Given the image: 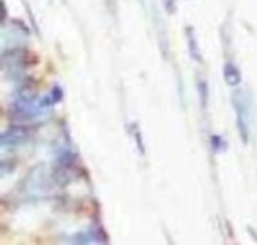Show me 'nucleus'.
<instances>
[{"label":"nucleus","instance_id":"nucleus-8","mask_svg":"<svg viewBox=\"0 0 257 245\" xmlns=\"http://www.w3.org/2000/svg\"><path fill=\"white\" fill-rule=\"evenodd\" d=\"M212 143H214V148H215V149H217V148H218V149L221 148V139H220L218 136H214V137H212Z\"/></svg>","mask_w":257,"mask_h":245},{"label":"nucleus","instance_id":"nucleus-3","mask_svg":"<svg viewBox=\"0 0 257 245\" xmlns=\"http://www.w3.org/2000/svg\"><path fill=\"white\" fill-rule=\"evenodd\" d=\"M187 39H188V47H190V53H191V57L197 62H202V53H200V48H199V44H197V39H196V35H194V30L191 27H187Z\"/></svg>","mask_w":257,"mask_h":245},{"label":"nucleus","instance_id":"nucleus-5","mask_svg":"<svg viewBox=\"0 0 257 245\" xmlns=\"http://www.w3.org/2000/svg\"><path fill=\"white\" fill-rule=\"evenodd\" d=\"M134 139H136V142H137V146H139L140 154H145V146H143V143H142V134H140V130L137 128L136 124H134Z\"/></svg>","mask_w":257,"mask_h":245},{"label":"nucleus","instance_id":"nucleus-7","mask_svg":"<svg viewBox=\"0 0 257 245\" xmlns=\"http://www.w3.org/2000/svg\"><path fill=\"white\" fill-rule=\"evenodd\" d=\"M164 2H166V9H167L170 14H173L175 9H176V8H175V0H170V3H169V0H164Z\"/></svg>","mask_w":257,"mask_h":245},{"label":"nucleus","instance_id":"nucleus-4","mask_svg":"<svg viewBox=\"0 0 257 245\" xmlns=\"http://www.w3.org/2000/svg\"><path fill=\"white\" fill-rule=\"evenodd\" d=\"M197 86H199V93H200V101H202V105L206 107L208 105V99H209V90H208V81L205 78H199L197 81Z\"/></svg>","mask_w":257,"mask_h":245},{"label":"nucleus","instance_id":"nucleus-6","mask_svg":"<svg viewBox=\"0 0 257 245\" xmlns=\"http://www.w3.org/2000/svg\"><path fill=\"white\" fill-rule=\"evenodd\" d=\"M51 95H53V98H51V99H53V102H59V101L62 99V90H60L59 87H54Z\"/></svg>","mask_w":257,"mask_h":245},{"label":"nucleus","instance_id":"nucleus-1","mask_svg":"<svg viewBox=\"0 0 257 245\" xmlns=\"http://www.w3.org/2000/svg\"><path fill=\"white\" fill-rule=\"evenodd\" d=\"M233 107L236 111V124L238 131L244 143H248L250 140V125H248V111H250V101L245 98V95L241 90H236L232 96Z\"/></svg>","mask_w":257,"mask_h":245},{"label":"nucleus","instance_id":"nucleus-2","mask_svg":"<svg viewBox=\"0 0 257 245\" xmlns=\"http://www.w3.org/2000/svg\"><path fill=\"white\" fill-rule=\"evenodd\" d=\"M224 80L229 86L232 87H236L241 84V71L238 69V66L233 63V62H227L226 66H224Z\"/></svg>","mask_w":257,"mask_h":245}]
</instances>
